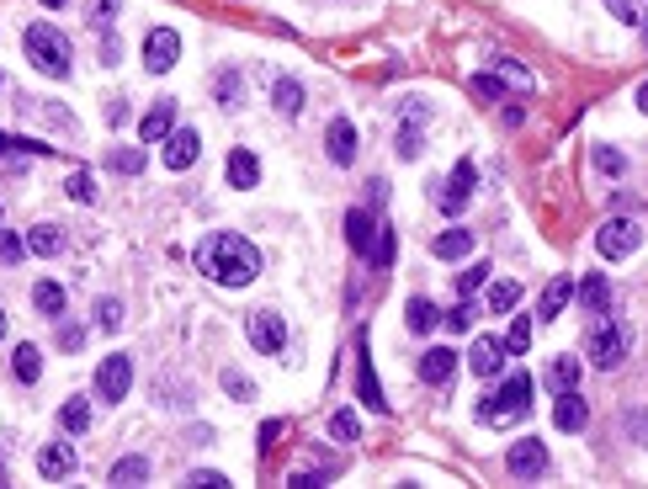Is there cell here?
Masks as SVG:
<instances>
[{
    "label": "cell",
    "instance_id": "17",
    "mask_svg": "<svg viewBox=\"0 0 648 489\" xmlns=\"http://www.w3.org/2000/svg\"><path fill=\"white\" fill-rule=\"evenodd\" d=\"M170 128H176V101L165 96V101H155V107L144 112V123H139V139H144V144H160Z\"/></svg>",
    "mask_w": 648,
    "mask_h": 489
},
{
    "label": "cell",
    "instance_id": "24",
    "mask_svg": "<svg viewBox=\"0 0 648 489\" xmlns=\"http://www.w3.org/2000/svg\"><path fill=\"white\" fill-rule=\"evenodd\" d=\"M394 250H399V229H383L378 224V234H372V266H378V272H388V266H394Z\"/></svg>",
    "mask_w": 648,
    "mask_h": 489
},
{
    "label": "cell",
    "instance_id": "6",
    "mask_svg": "<svg viewBox=\"0 0 648 489\" xmlns=\"http://www.w3.org/2000/svg\"><path fill=\"white\" fill-rule=\"evenodd\" d=\"M128 389H133V362L123 357V351L101 357V367H96V399L101 404H123Z\"/></svg>",
    "mask_w": 648,
    "mask_h": 489
},
{
    "label": "cell",
    "instance_id": "23",
    "mask_svg": "<svg viewBox=\"0 0 648 489\" xmlns=\"http://www.w3.org/2000/svg\"><path fill=\"white\" fill-rule=\"evenodd\" d=\"M494 80H500V86H510L516 96H532V75H526L516 59H494Z\"/></svg>",
    "mask_w": 648,
    "mask_h": 489
},
{
    "label": "cell",
    "instance_id": "52",
    "mask_svg": "<svg viewBox=\"0 0 648 489\" xmlns=\"http://www.w3.org/2000/svg\"><path fill=\"white\" fill-rule=\"evenodd\" d=\"M287 426H282V420H266V426H261V447L271 452V442H277V436H282Z\"/></svg>",
    "mask_w": 648,
    "mask_h": 489
},
{
    "label": "cell",
    "instance_id": "54",
    "mask_svg": "<svg viewBox=\"0 0 648 489\" xmlns=\"http://www.w3.org/2000/svg\"><path fill=\"white\" fill-rule=\"evenodd\" d=\"M43 6H48V11H59V6H64V0H43Z\"/></svg>",
    "mask_w": 648,
    "mask_h": 489
},
{
    "label": "cell",
    "instance_id": "28",
    "mask_svg": "<svg viewBox=\"0 0 648 489\" xmlns=\"http://www.w3.org/2000/svg\"><path fill=\"white\" fill-rule=\"evenodd\" d=\"M27 250H32V256H59V250H64V234H59L54 224H38V229L27 234Z\"/></svg>",
    "mask_w": 648,
    "mask_h": 489
},
{
    "label": "cell",
    "instance_id": "40",
    "mask_svg": "<svg viewBox=\"0 0 648 489\" xmlns=\"http://www.w3.org/2000/svg\"><path fill=\"white\" fill-rule=\"evenodd\" d=\"M484 277H489V261H473V266H468V272H463V277H457V293H463V298H473V293H479V288H484Z\"/></svg>",
    "mask_w": 648,
    "mask_h": 489
},
{
    "label": "cell",
    "instance_id": "27",
    "mask_svg": "<svg viewBox=\"0 0 648 489\" xmlns=\"http://www.w3.org/2000/svg\"><path fill=\"white\" fill-rule=\"evenodd\" d=\"M32 303H38V314L64 319V288L59 282H38V288H32Z\"/></svg>",
    "mask_w": 648,
    "mask_h": 489
},
{
    "label": "cell",
    "instance_id": "36",
    "mask_svg": "<svg viewBox=\"0 0 648 489\" xmlns=\"http://www.w3.org/2000/svg\"><path fill=\"white\" fill-rule=\"evenodd\" d=\"M91 319H96V330H117V325H123V303H117V298H96Z\"/></svg>",
    "mask_w": 648,
    "mask_h": 489
},
{
    "label": "cell",
    "instance_id": "33",
    "mask_svg": "<svg viewBox=\"0 0 648 489\" xmlns=\"http://www.w3.org/2000/svg\"><path fill=\"white\" fill-rule=\"evenodd\" d=\"M505 351L510 357H526V351H532V319L526 314H516V325H510V335H505Z\"/></svg>",
    "mask_w": 648,
    "mask_h": 489
},
{
    "label": "cell",
    "instance_id": "8",
    "mask_svg": "<svg viewBox=\"0 0 648 489\" xmlns=\"http://www.w3.org/2000/svg\"><path fill=\"white\" fill-rule=\"evenodd\" d=\"M473 181H479V171H473V160H457L452 165V176L447 181H436V202H441V213H463L468 202H473Z\"/></svg>",
    "mask_w": 648,
    "mask_h": 489
},
{
    "label": "cell",
    "instance_id": "45",
    "mask_svg": "<svg viewBox=\"0 0 648 489\" xmlns=\"http://www.w3.org/2000/svg\"><path fill=\"white\" fill-rule=\"evenodd\" d=\"M394 149H399L404 160H420V149H425V144H420V128H399V139H394Z\"/></svg>",
    "mask_w": 648,
    "mask_h": 489
},
{
    "label": "cell",
    "instance_id": "20",
    "mask_svg": "<svg viewBox=\"0 0 648 489\" xmlns=\"http://www.w3.org/2000/svg\"><path fill=\"white\" fill-rule=\"evenodd\" d=\"M585 420H590L585 399H579L574 389L558 394V404H553V426H558V431H585Z\"/></svg>",
    "mask_w": 648,
    "mask_h": 489
},
{
    "label": "cell",
    "instance_id": "3",
    "mask_svg": "<svg viewBox=\"0 0 648 489\" xmlns=\"http://www.w3.org/2000/svg\"><path fill=\"white\" fill-rule=\"evenodd\" d=\"M27 59L38 64L43 75L64 80V75H70V38H64L54 22H32L27 27Z\"/></svg>",
    "mask_w": 648,
    "mask_h": 489
},
{
    "label": "cell",
    "instance_id": "22",
    "mask_svg": "<svg viewBox=\"0 0 648 489\" xmlns=\"http://www.w3.org/2000/svg\"><path fill=\"white\" fill-rule=\"evenodd\" d=\"M569 298H574V282H569V277H553L548 288H542V303H537V314H542V319H558V314L569 309Z\"/></svg>",
    "mask_w": 648,
    "mask_h": 489
},
{
    "label": "cell",
    "instance_id": "44",
    "mask_svg": "<svg viewBox=\"0 0 648 489\" xmlns=\"http://www.w3.org/2000/svg\"><path fill=\"white\" fill-rule=\"evenodd\" d=\"M611 6V16L617 22H627V27H638V16H643V0H606Z\"/></svg>",
    "mask_w": 648,
    "mask_h": 489
},
{
    "label": "cell",
    "instance_id": "55",
    "mask_svg": "<svg viewBox=\"0 0 648 489\" xmlns=\"http://www.w3.org/2000/svg\"><path fill=\"white\" fill-rule=\"evenodd\" d=\"M6 149H11V144H6V133H0V155H6Z\"/></svg>",
    "mask_w": 648,
    "mask_h": 489
},
{
    "label": "cell",
    "instance_id": "30",
    "mask_svg": "<svg viewBox=\"0 0 648 489\" xmlns=\"http://www.w3.org/2000/svg\"><path fill=\"white\" fill-rule=\"evenodd\" d=\"M16 378H22V383H38L43 378V351L38 346H16Z\"/></svg>",
    "mask_w": 648,
    "mask_h": 489
},
{
    "label": "cell",
    "instance_id": "47",
    "mask_svg": "<svg viewBox=\"0 0 648 489\" xmlns=\"http://www.w3.org/2000/svg\"><path fill=\"white\" fill-rule=\"evenodd\" d=\"M595 165H601V171H611V176H622V155H617V149H595Z\"/></svg>",
    "mask_w": 648,
    "mask_h": 489
},
{
    "label": "cell",
    "instance_id": "32",
    "mask_svg": "<svg viewBox=\"0 0 648 489\" xmlns=\"http://www.w3.org/2000/svg\"><path fill=\"white\" fill-rule=\"evenodd\" d=\"M107 171L139 176V171H144V149H112V155H107Z\"/></svg>",
    "mask_w": 648,
    "mask_h": 489
},
{
    "label": "cell",
    "instance_id": "21",
    "mask_svg": "<svg viewBox=\"0 0 648 489\" xmlns=\"http://www.w3.org/2000/svg\"><path fill=\"white\" fill-rule=\"evenodd\" d=\"M468 250H473V229H447V234H436V240H431L436 261H463Z\"/></svg>",
    "mask_w": 648,
    "mask_h": 489
},
{
    "label": "cell",
    "instance_id": "50",
    "mask_svg": "<svg viewBox=\"0 0 648 489\" xmlns=\"http://www.w3.org/2000/svg\"><path fill=\"white\" fill-rule=\"evenodd\" d=\"M218 96H224V107H240V80L224 75V80H218Z\"/></svg>",
    "mask_w": 648,
    "mask_h": 489
},
{
    "label": "cell",
    "instance_id": "4",
    "mask_svg": "<svg viewBox=\"0 0 648 489\" xmlns=\"http://www.w3.org/2000/svg\"><path fill=\"white\" fill-rule=\"evenodd\" d=\"M585 357L595 362V367H617L622 357H627V335H622V325L617 319H595L590 325V335H585Z\"/></svg>",
    "mask_w": 648,
    "mask_h": 489
},
{
    "label": "cell",
    "instance_id": "2",
    "mask_svg": "<svg viewBox=\"0 0 648 489\" xmlns=\"http://www.w3.org/2000/svg\"><path fill=\"white\" fill-rule=\"evenodd\" d=\"M532 389H537L532 373H510L500 383V394L479 404V420H484V426H494V431H510L516 420L532 415Z\"/></svg>",
    "mask_w": 648,
    "mask_h": 489
},
{
    "label": "cell",
    "instance_id": "12",
    "mask_svg": "<svg viewBox=\"0 0 648 489\" xmlns=\"http://www.w3.org/2000/svg\"><path fill=\"white\" fill-rule=\"evenodd\" d=\"M197 155H202V139H197L192 128H170V133H165V165H170V171L197 165Z\"/></svg>",
    "mask_w": 648,
    "mask_h": 489
},
{
    "label": "cell",
    "instance_id": "49",
    "mask_svg": "<svg viewBox=\"0 0 648 489\" xmlns=\"http://www.w3.org/2000/svg\"><path fill=\"white\" fill-rule=\"evenodd\" d=\"M473 96L494 101V96H500V80H494V75H473Z\"/></svg>",
    "mask_w": 648,
    "mask_h": 489
},
{
    "label": "cell",
    "instance_id": "29",
    "mask_svg": "<svg viewBox=\"0 0 648 489\" xmlns=\"http://www.w3.org/2000/svg\"><path fill=\"white\" fill-rule=\"evenodd\" d=\"M574 298L585 303L590 314H601V309H606V277H601V272H590V277H585V282H579V288H574Z\"/></svg>",
    "mask_w": 648,
    "mask_h": 489
},
{
    "label": "cell",
    "instance_id": "26",
    "mask_svg": "<svg viewBox=\"0 0 648 489\" xmlns=\"http://www.w3.org/2000/svg\"><path fill=\"white\" fill-rule=\"evenodd\" d=\"M404 319H409V330H415V335H431L441 314H436V303H431V298H409Z\"/></svg>",
    "mask_w": 648,
    "mask_h": 489
},
{
    "label": "cell",
    "instance_id": "42",
    "mask_svg": "<svg viewBox=\"0 0 648 489\" xmlns=\"http://www.w3.org/2000/svg\"><path fill=\"white\" fill-rule=\"evenodd\" d=\"M224 394H234V399H255V383H250L245 373H234V367H224Z\"/></svg>",
    "mask_w": 648,
    "mask_h": 489
},
{
    "label": "cell",
    "instance_id": "31",
    "mask_svg": "<svg viewBox=\"0 0 648 489\" xmlns=\"http://www.w3.org/2000/svg\"><path fill=\"white\" fill-rule=\"evenodd\" d=\"M59 420H64V431H70V436H80L85 426H91V399H70L59 410Z\"/></svg>",
    "mask_w": 648,
    "mask_h": 489
},
{
    "label": "cell",
    "instance_id": "35",
    "mask_svg": "<svg viewBox=\"0 0 648 489\" xmlns=\"http://www.w3.org/2000/svg\"><path fill=\"white\" fill-rule=\"evenodd\" d=\"M149 479V458H123L112 468V484H144Z\"/></svg>",
    "mask_w": 648,
    "mask_h": 489
},
{
    "label": "cell",
    "instance_id": "15",
    "mask_svg": "<svg viewBox=\"0 0 648 489\" xmlns=\"http://www.w3.org/2000/svg\"><path fill=\"white\" fill-rule=\"evenodd\" d=\"M38 474H43V479H70V474H75V447H70V442H48V447L38 452Z\"/></svg>",
    "mask_w": 648,
    "mask_h": 489
},
{
    "label": "cell",
    "instance_id": "53",
    "mask_svg": "<svg viewBox=\"0 0 648 489\" xmlns=\"http://www.w3.org/2000/svg\"><path fill=\"white\" fill-rule=\"evenodd\" d=\"M0 341H6V309H0Z\"/></svg>",
    "mask_w": 648,
    "mask_h": 489
},
{
    "label": "cell",
    "instance_id": "7",
    "mask_svg": "<svg viewBox=\"0 0 648 489\" xmlns=\"http://www.w3.org/2000/svg\"><path fill=\"white\" fill-rule=\"evenodd\" d=\"M643 245V229H638V218H606L601 234H595V250H601L606 261H622V256H633V250Z\"/></svg>",
    "mask_w": 648,
    "mask_h": 489
},
{
    "label": "cell",
    "instance_id": "25",
    "mask_svg": "<svg viewBox=\"0 0 648 489\" xmlns=\"http://www.w3.org/2000/svg\"><path fill=\"white\" fill-rule=\"evenodd\" d=\"M271 101H277V112H287V117H298L303 112V86L293 75H282L277 86H271Z\"/></svg>",
    "mask_w": 648,
    "mask_h": 489
},
{
    "label": "cell",
    "instance_id": "9",
    "mask_svg": "<svg viewBox=\"0 0 648 489\" xmlns=\"http://www.w3.org/2000/svg\"><path fill=\"white\" fill-rule=\"evenodd\" d=\"M176 59H181V32L155 27L144 38V70L149 75H170V70H176Z\"/></svg>",
    "mask_w": 648,
    "mask_h": 489
},
{
    "label": "cell",
    "instance_id": "16",
    "mask_svg": "<svg viewBox=\"0 0 648 489\" xmlns=\"http://www.w3.org/2000/svg\"><path fill=\"white\" fill-rule=\"evenodd\" d=\"M356 389H362V404L367 410H388V399H383V389H378V373H372V357H367V341H362V351H356Z\"/></svg>",
    "mask_w": 648,
    "mask_h": 489
},
{
    "label": "cell",
    "instance_id": "39",
    "mask_svg": "<svg viewBox=\"0 0 648 489\" xmlns=\"http://www.w3.org/2000/svg\"><path fill=\"white\" fill-rule=\"evenodd\" d=\"M330 431H335V442H362V426H356V410H340L330 420Z\"/></svg>",
    "mask_w": 648,
    "mask_h": 489
},
{
    "label": "cell",
    "instance_id": "37",
    "mask_svg": "<svg viewBox=\"0 0 648 489\" xmlns=\"http://www.w3.org/2000/svg\"><path fill=\"white\" fill-rule=\"evenodd\" d=\"M516 298H521V282H494V288H489V309L505 314V309H516Z\"/></svg>",
    "mask_w": 648,
    "mask_h": 489
},
{
    "label": "cell",
    "instance_id": "48",
    "mask_svg": "<svg viewBox=\"0 0 648 489\" xmlns=\"http://www.w3.org/2000/svg\"><path fill=\"white\" fill-rule=\"evenodd\" d=\"M70 197H75V202H91V197H96V187H91V176H85V171L70 176Z\"/></svg>",
    "mask_w": 648,
    "mask_h": 489
},
{
    "label": "cell",
    "instance_id": "10",
    "mask_svg": "<svg viewBox=\"0 0 648 489\" xmlns=\"http://www.w3.org/2000/svg\"><path fill=\"white\" fill-rule=\"evenodd\" d=\"M468 367H473L479 378H505V367H510L505 341H494V335H479V341H473V351H468Z\"/></svg>",
    "mask_w": 648,
    "mask_h": 489
},
{
    "label": "cell",
    "instance_id": "1",
    "mask_svg": "<svg viewBox=\"0 0 648 489\" xmlns=\"http://www.w3.org/2000/svg\"><path fill=\"white\" fill-rule=\"evenodd\" d=\"M197 272L208 282H218V288H250V282L261 277V250H255L245 234L218 229L197 245Z\"/></svg>",
    "mask_w": 648,
    "mask_h": 489
},
{
    "label": "cell",
    "instance_id": "41",
    "mask_svg": "<svg viewBox=\"0 0 648 489\" xmlns=\"http://www.w3.org/2000/svg\"><path fill=\"white\" fill-rule=\"evenodd\" d=\"M27 256V240H16L11 229H0V266H16Z\"/></svg>",
    "mask_w": 648,
    "mask_h": 489
},
{
    "label": "cell",
    "instance_id": "43",
    "mask_svg": "<svg viewBox=\"0 0 648 489\" xmlns=\"http://www.w3.org/2000/svg\"><path fill=\"white\" fill-rule=\"evenodd\" d=\"M473 314H479V309H473V303L463 298V303H457V309H447V330H457V335H463V330H473Z\"/></svg>",
    "mask_w": 648,
    "mask_h": 489
},
{
    "label": "cell",
    "instance_id": "5",
    "mask_svg": "<svg viewBox=\"0 0 648 489\" xmlns=\"http://www.w3.org/2000/svg\"><path fill=\"white\" fill-rule=\"evenodd\" d=\"M245 335H250V346L261 351V357H277V351L287 346V319L277 309H250L245 314Z\"/></svg>",
    "mask_w": 648,
    "mask_h": 489
},
{
    "label": "cell",
    "instance_id": "11",
    "mask_svg": "<svg viewBox=\"0 0 648 489\" xmlns=\"http://www.w3.org/2000/svg\"><path fill=\"white\" fill-rule=\"evenodd\" d=\"M505 468H510L516 479H537L542 468H548V447H542L537 436H526V442H516V447L505 452Z\"/></svg>",
    "mask_w": 648,
    "mask_h": 489
},
{
    "label": "cell",
    "instance_id": "38",
    "mask_svg": "<svg viewBox=\"0 0 648 489\" xmlns=\"http://www.w3.org/2000/svg\"><path fill=\"white\" fill-rule=\"evenodd\" d=\"M85 22H91V27H112L117 22V0H85Z\"/></svg>",
    "mask_w": 648,
    "mask_h": 489
},
{
    "label": "cell",
    "instance_id": "13",
    "mask_svg": "<svg viewBox=\"0 0 648 489\" xmlns=\"http://www.w3.org/2000/svg\"><path fill=\"white\" fill-rule=\"evenodd\" d=\"M457 373V351L452 346H431V351H420V378L431 383V389H447Z\"/></svg>",
    "mask_w": 648,
    "mask_h": 489
},
{
    "label": "cell",
    "instance_id": "51",
    "mask_svg": "<svg viewBox=\"0 0 648 489\" xmlns=\"http://www.w3.org/2000/svg\"><path fill=\"white\" fill-rule=\"evenodd\" d=\"M80 341H85L80 325H64V330H59V346H64V351H80Z\"/></svg>",
    "mask_w": 648,
    "mask_h": 489
},
{
    "label": "cell",
    "instance_id": "19",
    "mask_svg": "<svg viewBox=\"0 0 648 489\" xmlns=\"http://www.w3.org/2000/svg\"><path fill=\"white\" fill-rule=\"evenodd\" d=\"M372 234H378V218H372L367 208H351L346 213V245L356 250V256H367V250H372Z\"/></svg>",
    "mask_w": 648,
    "mask_h": 489
},
{
    "label": "cell",
    "instance_id": "34",
    "mask_svg": "<svg viewBox=\"0 0 648 489\" xmlns=\"http://www.w3.org/2000/svg\"><path fill=\"white\" fill-rule=\"evenodd\" d=\"M548 383H553L558 394L574 389V383H579V362H574V357H553V367H548Z\"/></svg>",
    "mask_w": 648,
    "mask_h": 489
},
{
    "label": "cell",
    "instance_id": "46",
    "mask_svg": "<svg viewBox=\"0 0 648 489\" xmlns=\"http://www.w3.org/2000/svg\"><path fill=\"white\" fill-rule=\"evenodd\" d=\"M186 484H197V489H224L229 474H213V468H197V474H186Z\"/></svg>",
    "mask_w": 648,
    "mask_h": 489
},
{
    "label": "cell",
    "instance_id": "18",
    "mask_svg": "<svg viewBox=\"0 0 648 489\" xmlns=\"http://www.w3.org/2000/svg\"><path fill=\"white\" fill-rule=\"evenodd\" d=\"M324 144H330V160L335 165H351L356 160V123H351V117H335L330 133H324Z\"/></svg>",
    "mask_w": 648,
    "mask_h": 489
},
{
    "label": "cell",
    "instance_id": "14",
    "mask_svg": "<svg viewBox=\"0 0 648 489\" xmlns=\"http://www.w3.org/2000/svg\"><path fill=\"white\" fill-rule=\"evenodd\" d=\"M224 176H229V187L250 192V187H261V160H255L250 149H229V160H224Z\"/></svg>",
    "mask_w": 648,
    "mask_h": 489
}]
</instances>
